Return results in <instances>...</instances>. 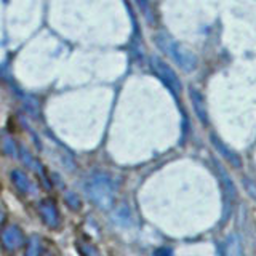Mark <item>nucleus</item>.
Returning <instances> with one entry per match:
<instances>
[{"instance_id":"1","label":"nucleus","mask_w":256,"mask_h":256,"mask_svg":"<svg viewBox=\"0 0 256 256\" xmlns=\"http://www.w3.org/2000/svg\"><path fill=\"white\" fill-rule=\"evenodd\" d=\"M86 194L94 205L106 210V208H110L112 204H114V184H112V181L106 174H96L86 182Z\"/></svg>"},{"instance_id":"2","label":"nucleus","mask_w":256,"mask_h":256,"mask_svg":"<svg viewBox=\"0 0 256 256\" xmlns=\"http://www.w3.org/2000/svg\"><path fill=\"white\" fill-rule=\"evenodd\" d=\"M158 45L164 48V50L172 56V58L178 62V66L182 70H194L196 69V56L192 54L189 50H186L184 46L180 44H176L172 38H165V37H158Z\"/></svg>"},{"instance_id":"3","label":"nucleus","mask_w":256,"mask_h":256,"mask_svg":"<svg viewBox=\"0 0 256 256\" xmlns=\"http://www.w3.org/2000/svg\"><path fill=\"white\" fill-rule=\"evenodd\" d=\"M152 66H154V70L157 72V76L162 78V82L170 88V90L174 93V94H180L181 93V82L178 76L174 74V70L168 66L166 62H164L162 60L158 58H154L152 60Z\"/></svg>"},{"instance_id":"4","label":"nucleus","mask_w":256,"mask_h":256,"mask_svg":"<svg viewBox=\"0 0 256 256\" xmlns=\"http://www.w3.org/2000/svg\"><path fill=\"white\" fill-rule=\"evenodd\" d=\"M2 242L8 250H16V248H20L24 242V236H22L21 229L16 226H10V228L4 229Z\"/></svg>"},{"instance_id":"5","label":"nucleus","mask_w":256,"mask_h":256,"mask_svg":"<svg viewBox=\"0 0 256 256\" xmlns=\"http://www.w3.org/2000/svg\"><path fill=\"white\" fill-rule=\"evenodd\" d=\"M210 140H212V142H213V146H214V149L220 152V154L228 160V162L232 165V166H242V160H240V157H238V154H236L234 150L232 149H229L226 144H224L218 136L216 134H212L210 136Z\"/></svg>"},{"instance_id":"6","label":"nucleus","mask_w":256,"mask_h":256,"mask_svg":"<svg viewBox=\"0 0 256 256\" xmlns=\"http://www.w3.org/2000/svg\"><path fill=\"white\" fill-rule=\"evenodd\" d=\"M40 216H42L44 222L48 228H58L60 224V214H58V208L50 200H45L40 205Z\"/></svg>"},{"instance_id":"7","label":"nucleus","mask_w":256,"mask_h":256,"mask_svg":"<svg viewBox=\"0 0 256 256\" xmlns=\"http://www.w3.org/2000/svg\"><path fill=\"white\" fill-rule=\"evenodd\" d=\"M190 100H192V104H194V109H196L197 117L202 120L204 124H206L208 122L206 109H205V104H204V100H202V96H200V93L196 92V90H190Z\"/></svg>"},{"instance_id":"8","label":"nucleus","mask_w":256,"mask_h":256,"mask_svg":"<svg viewBox=\"0 0 256 256\" xmlns=\"http://www.w3.org/2000/svg\"><path fill=\"white\" fill-rule=\"evenodd\" d=\"M224 256H245L242 250V244L237 236H230L226 242V248H224Z\"/></svg>"},{"instance_id":"9","label":"nucleus","mask_w":256,"mask_h":256,"mask_svg":"<svg viewBox=\"0 0 256 256\" xmlns=\"http://www.w3.org/2000/svg\"><path fill=\"white\" fill-rule=\"evenodd\" d=\"M13 181H14V186L18 188L20 190L26 192V194H29V192H34V184L30 182V180L24 173L14 172L13 173Z\"/></svg>"},{"instance_id":"10","label":"nucleus","mask_w":256,"mask_h":256,"mask_svg":"<svg viewBox=\"0 0 256 256\" xmlns=\"http://www.w3.org/2000/svg\"><path fill=\"white\" fill-rule=\"evenodd\" d=\"M40 250H42V244L37 236L29 238V246H28V254L26 256H40Z\"/></svg>"},{"instance_id":"11","label":"nucleus","mask_w":256,"mask_h":256,"mask_svg":"<svg viewBox=\"0 0 256 256\" xmlns=\"http://www.w3.org/2000/svg\"><path fill=\"white\" fill-rule=\"evenodd\" d=\"M244 188H245V190H246V194L250 196V197L254 200V202H256V181L245 178V180H244Z\"/></svg>"},{"instance_id":"12","label":"nucleus","mask_w":256,"mask_h":256,"mask_svg":"<svg viewBox=\"0 0 256 256\" xmlns=\"http://www.w3.org/2000/svg\"><path fill=\"white\" fill-rule=\"evenodd\" d=\"M82 253H84V256H101L94 246L88 245V244H82Z\"/></svg>"},{"instance_id":"13","label":"nucleus","mask_w":256,"mask_h":256,"mask_svg":"<svg viewBox=\"0 0 256 256\" xmlns=\"http://www.w3.org/2000/svg\"><path fill=\"white\" fill-rule=\"evenodd\" d=\"M154 256H173V253L170 248H158V250H156Z\"/></svg>"},{"instance_id":"14","label":"nucleus","mask_w":256,"mask_h":256,"mask_svg":"<svg viewBox=\"0 0 256 256\" xmlns=\"http://www.w3.org/2000/svg\"><path fill=\"white\" fill-rule=\"evenodd\" d=\"M2 220H4V212L0 210V221H2Z\"/></svg>"}]
</instances>
